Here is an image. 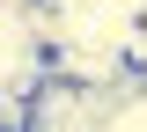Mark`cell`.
Listing matches in <instances>:
<instances>
[{
	"label": "cell",
	"instance_id": "cell-1",
	"mask_svg": "<svg viewBox=\"0 0 147 132\" xmlns=\"http://www.w3.org/2000/svg\"><path fill=\"white\" fill-rule=\"evenodd\" d=\"M110 125V88H74V81H44L30 95V117L22 132H103Z\"/></svg>",
	"mask_w": 147,
	"mask_h": 132
}]
</instances>
